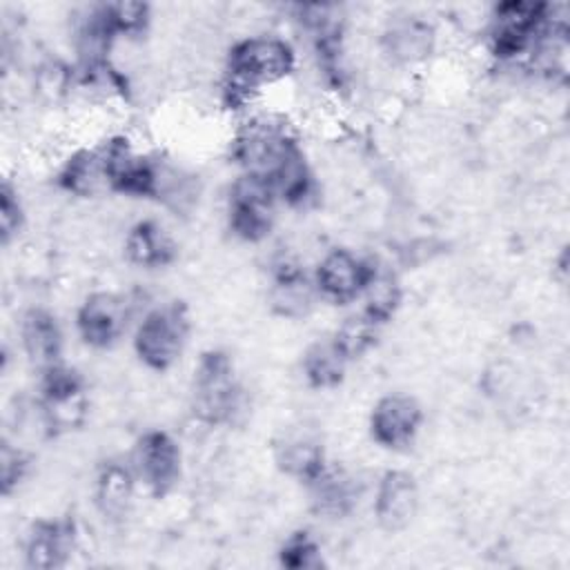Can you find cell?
<instances>
[{
  "label": "cell",
  "mask_w": 570,
  "mask_h": 570,
  "mask_svg": "<svg viewBox=\"0 0 570 570\" xmlns=\"http://www.w3.org/2000/svg\"><path fill=\"white\" fill-rule=\"evenodd\" d=\"M243 390L234 376L232 358L220 350H209L198 358L191 381L194 414L209 425L232 423L240 412Z\"/></svg>",
  "instance_id": "obj_3"
},
{
  "label": "cell",
  "mask_w": 570,
  "mask_h": 570,
  "mask_svg": "<svg viewBox=\"0 0 570 570\" xmlns=\"http://www.w3.org/2000/svg\"><path fill=\"white\" fill-rule=\"evenodd\" d=\"M276 463L285 474L307 485L325 468V454L314 439L294 434L276 445Z\"/></svg>",
  "instance_id": "obj_20"
},
{
  "label": "cell",
  "mask_w": 570,
  "mask_h": 570,
  "mask_svg": "<svg viewBox=\"0 0 570 570\" xmlns=\"http://www.w3.org/2000/svg\"><path fill=\"white\" fill-rule=\"evenodd\" d=\"M136 474L122 463H107L96 479V503L105 517H122L134 499Z\"/></svg>",
  "instance_id": "obj_21"
},
{
  "label": "cell",
  "mask_w": 570,
  "mask_h": 570,
  "mask_svg": "<svg viewBox=\"0 0 570 570\" xmlns=\"http://www.w3.org/2000/svg\"><path fill=\"white\" fill-rule=\"evenodd\" d=\"M421 421L423 410L416 399L407 394H385L372 407L370 432L381 448L401 450L414 441Z\"/></svg>",
  "instance_id": "obj_11"
},
{
  "label": "cell",
  "mask_w": 570,
  "mask_h": 570,
  "mask_svg": "<svg viewBox=\"0 0 570 570\" xmlns=\"http://www.w3.org/2000/svg\"><path fill=\"white\" fill-rule=\"evenodd\" d=\"M296 67V53L285 38L278 36H247L232 45L220 85L223 102L229 109L252 105L256 94L285 80Z\"/></svg>",
  "instance_id": "obj_2"
},
{
  "label": "cell",
  "mask_w": 570,
  "mask_h": 570,
  "mask_svg": "<svg viewBox=\"0 0 570 570\" xmlns=\"http://www.w3.org/2000/svg\"><path fill=\"white\" fill-rule=\"evenodd\" d=\"M363 298H365L363 312L370 314L381 325L387 323L401 303V289H399L396 278L390 272H381L376 267L374 276L370 278V283L363 292Z\"/></svg>",
  "instance_id": "obj_24"
},
{
  "label": "cell",
  "mask_w": 570,
  "mask_h": 570,
  "mask_svg": "<svg viewBox=\"0 0 570 570\" xmlns=\"http://www.w3.org/2000/svg\"><path fill=\"white\" fill-rule=\"evenodd\" d=\"M376 265L350 249L336 247L327 252L314 272V285L321 298L336 305H347L363 296Z\"/></svg>",
  "instance_id": "obj_8"
},
{
  "label": "cell",
  "mask_w": 570,
  "mask_h": 570,
  "mask_svg": "<svg viewBox=\"0 0 570 570\" xmlns=\"http://www.w3.org/2000/svg\"><path fill=\"white\" fill-rule=\"evenodd\" d=\"M22 223H24V212H22L18 191L9 183H2V189H0V229H2V243L4 245L13 236H18V232L22 229Z\"/></svg>",
  "instance_id": "obj_27"
},
{
  "label": "cell",
  "mask_w": 570,
  "mask_h": 570,
  "mask_svg": "<svg viewBox=\"0 0 570 570\" xmlns=\"http://www.w3.org/2000/svg\"><path fill=\"white\" fill-rule=\"evenodd\" d=\"M40 416L51 434L76 430L87 419V394L78 372L65 363L42 372Z\"/></svg>",
  "instance_id": "obj_6"
},
{
  "label": "cell",
  "mask_w": 570,
  "mask_h": 570,
  "mask_svg": "<svg viewBox=\"0 0 570 570\" xmlns=\"http://www.w3.org/2000/svg\"><path fill=\"white\" fill-rule=\"evenodd\" d=\"M318 292L314 278L309 281L307 274L294 261H283L274 269L269 303L276 314L285 318H301L307 316L314 307Z\"/></svg>",
  "instance_id": "obj_15"
},
{
  "label": "cell",
  "mask_w": 570,
  "mask_h": 570,
  "mask_svg": "<svg viewBox=\"0 0 570 570\" xmlns=\"http://www.w3.org/2000/svg\"><path fill=\"white\" fill-rule=\"evenodd\" d=\"M102 13L116 38L138 36L149 22V7L145 2H109L102 4Z\"/></svg>",
  "instance_id": "obj_25"
},
{
  "label": "cell",
  "mask_w": 570,
  "mask_h": 570,
  "mask_svg": "<svg viewBox=\"0 0 570 570\" xmlns=\"http://www.w3.org/2000/svg\"><path fill=\"white\" fill-rule=\"evenodd\" d=\"M76 548V525L69 519H42L29 530L24 559L29 568L53 570L67 563Z\"/></svg>",
  "instance_id": "obj_13"
},
{
  "label": "cell",
  "mask_w": 570,
  "mask_h": 570,
  "mask_svg": "<svg viewBox=\"0 0 570 570\" xmlns=\"http://www.w3.org/2000/svg\"><path fill=\"white\" fill-rule=\"evenodd\" d=\"M69 82H71V73L65 65L60 62H45L40 69H38V76H36V85H38V91L49 96V98H58L62 96L67 89H69Z\"/></svg>",
  "instance_id": "obj_29"
},
{
  "label": "cell",
  "mask_w": 570,
  "mask_h": 570,
  "mask_svg": "<svg viewBox=\"0 0 570 570\" xmlns=\"http://www.w3.org/2000/svg\"><path fill=\"white\" fill-rule=\"evenodd\" d=\"M243 174L269 185L276 200L303 205L312 196V174L292 129L272 116L249 118L234 138L232 149Z\"/></svg>",
  "instance_id": "obj_1"
},
{
  "label": "cell",
  "mask_w": 570,
  "mask_h": 570,
  "mask_svg": "<svg viewBox=\"0 0 570 570\" xmlns=\"http://www.w3.org/2000/svg\"><path fill=\"white\" fill-rule=\"evenodd\" d=\"M58 183L62 189L76 196H91L107 187L102 151L98 149H80L67 158L58 174Z\"/></svg>",
  "instance_id": "obj_19"
},
{
  "label": "cell",
  "mask_w": 570,
  "mask_h": 570,
  "mask_svg": "<svg viewBox=\"0 0 570 570\" xmlns=\"http://www.w3.org/2000/svg\"><path fill=\"white\" fill-rule=\"evenodd\" d=\"M20 341L27 358L40 372L62 363V332L51 312L42 307L27 309L20 321Z\"/></svg>",
  "instance_id": "obj_14"
},
{
  "label": "cell",
  "mask_w": 570,
  "mask_h": 570,
  "mask_svg": "<svg viewBox=\"0 0 570 570\" xmlns=\"http://www.w3.org/2000/svg\"><path fill=\"white\" fill-rule=\"evenodd\" d=\"M129 303L116 292H94L85 298L76 314L80 338L98 350L111 347L127 330Z\"/></svg>",
  "instance_id": "obj_10"
},
{
  "label": "cell",
  "mask_w": 570,
  "mask_h": 570,
  "mask_svg": "<svg viewBox=\"0 0 570 570\" xmlns=\"http://www.w3.org/2000/svg\"><path fill=\"white\" fill-rule=\"evenodd\" d=\"M187 336L189 316L185 305L165 303L142 316L134 334V350L147 367L163 372L180 358Z\"/></svg>",
  "instance_id": "obj_4"
},
{
  "label": "cell",
  "mask_w": 570,
  "mask_h": 570,
  "mask_svg": "<svg viewBox=\"0 0 570 570\" xmlns=\"http://www.w3.org/2000/svg\"><path fill=\"white\" fill-rule=\"evenodd\" d=\"M278 559L281 566L292 570H312L323 566L321 548L314 541V537L305 530H298L285 539V543L278 550Z\"/></svg>",
  "instance_id": "obj_26"
},
{
  "label": "cell",
  "mask_w": 570,
  "mask_h": 570,
  "mask_svg": "<svg viewBox=\"0 0 570 570\" xmlns=\"http://www.w3.org/2000/svg\"><path fill=\"white\" fill-rule=\"evenodd\" d=\"M307 488L312 492L314 510L330 519L350 514L358 501L356 481L345 470L332 468L330 463H325V468L307 483Z\"/></svg>",
  "instance_id": "obj_17"
},
{
  "label": "cell",
  "mask_w": 570,
  "mask_h": 570,
  "mask_svg": "<svg viewBox=\"0 0 570 570\" xmlns=\"http://www.w3.org/2000/svg\"><path fill=\"white\" fill-rule=\"evenodd\" d=\"M134 474L154 497H165L180 476V448L165 430L145 432L134 448Z\"/></svg>",
  "instance_id": "obj_9"
},
{
  "label": "cell",
  "mask_w": 570,
  "mask_h": 570,
  "mask_svg": "<svg viewBox=\"0 0 570 570\" xmlns=\"http://www.w3.org/2000/svg\"><path fill=\"white\" fill-rule=\"evenodd\" d=\"M276 196L269 185L252 174H240L229 189V227L243 240H263L274 225Z\"/></svg>",
  "instance_id": "obj_7"
},
{
  "label": "cell",
  "mask_w": 570,
  "mask_h": 570,
  "mask_svg": "<svg viewBox=\"0 0 570 570\" xmlns=\"http://www.w3.org/2000/svg\"><path fill=\"white\" fill-rule=\"evenodd\" d=\"M434 47V29L419 16H403L387 24L383 33V51L396 65H414L425 60Z\"/></svg>",
  "instance_id": "obj_16"
},
{
  "label": "cell",
  "mask_w": 570,
  "mask_h": 570,
  "mask_svg": "<svg viewBox=\"0 0 570 570\" xmlns=\"http://www.w3.org/2000/svg\"><path fill=\"white\" fill-rule=\"evenodd\" d=\"M546 22L541 2H499L490 16V49L499 60L525 58Z\"/></svg>",
  "instance_id": "obj_5"
},
{
  "label": "cell",
  "mask_w": 570,
  "mask_h": 570,
  "mask_svg": "<svg viewBox=\"0 0 570 570\" xmlns=\"http://www.w3.org/2000/svg\"><path fill=\"white\" fill-rule=\"evenodd\" d=\"M419 485L405 470H387L376 485L374 517L387 532L403 530L416 514Z\"/></svg>",
  "instance_id": "obj_12"
},
{
  "label": "cell",
  "mask_w": 570,
  "mask_h": 570,
  "mask_svg": "<svg viewBox=\"0 0 570 570\" xmlns=\"http://www.w3.org/2000/svg\"><path fill=\"white\" fill-rule=\"evenodd\" d=\"M125 254L140 267H165L176 256V245L156 220L136 223L125 238Z\"/></svg>",
  "instance_id": "obj_18"
},
{
  "label": "cell",
  "mask_w": 570,
  "mask_h": 570,
  "mask_svg": "<svg viewBox=\"0 0 570 570\" xmlns=\"http://www.w3.org/2000/svg\"><path fill=\"white\" fill-rule=\"evenodd\" d=\"M347 363L350 361L341 354V350L334 345L330 336L307 347V352L303 354L301 367H303V376L312 387L325 390V387H336L343 381Z\"/></svg>",
  "instance_id": "obj_22"
},
{
  "label": "cell",
  "mask_w": 570,
  "mask_h": 570,
  "mask_svg": "<svg viewBox=\"0 0 570 570\" xmlns=\"http://www.w3.org/2000/svg\"><path fill=\"white\" fill-rule=\"evenodd\" d=\"M379 330H381V323L361 309L358 314L347 316L336 327V332L332 334V341L347 361H354V358H361L370 347H374L379 338Z\"/></svg>",
  "instance_id": "obj_23"
},
{
  "label": "cell",
  "mask_w": 570,
  "mask_h": 570,
  "mask_svg": "<svg viewBox=\"0 0 570 570\" xmlns=\"http://www.w3.org/2000/svg\"><path fill=\"white\" fill-rule=\"evenodd\" d=\"M27 465H29V459L22 454V450L4 441L0 450V483L4 494H9L22 481Z\"/></svg>",
  "instance_id": "obj_28"
}]
</instances>
